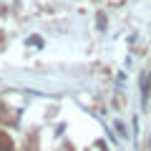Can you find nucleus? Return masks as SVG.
Instances as JSON below:
<instances>
[{"label": "nucleus", "mask_w": 151, "mask_h": 151, "mask_svg": "<svg viewBox=\"0 0 151 151\" xmlns=\"http://www.w3.org/2000/svg\"><path fill=\"white\" fill-rule=\"evenodd\" d=\"M149 88H151V73H144L141 76V101H144V106L149 103Z\"/></svg>", "instance_id": "nucleus-1"}, {"label": "nucleus", "mask_w": 151, "mask_h": 151, "mask_svg": "<svg viewBox=\"0 0 151 151\" xmlns=\"http://www.w3.org/2000/svg\"><path fill=\"white\" fill-rule=\"evenodd\" d=\"M0 151H13V146L8 144V139H5L3 134H0Z\"/></svg>", "instance_id": "nucleus-2"}]
</instances>
